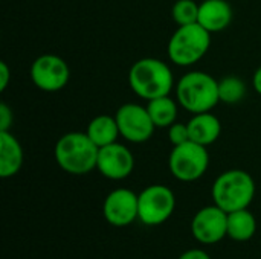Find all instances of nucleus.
<instances>
[{"label":"nucleus","instance_id":"nucleus-1","mask_svg":"<svg viewBox=\"0 0 261 259\" xmlns=\"http://www.w3.org/2000/svg\"><path fill=\"white\" fill-rule=\"evenodd\" d=\"M99 148L92 142L87 133L70 131L63 134L54 148L57 165L67 174L84 176L96 169Z\"/></svg>","mask_w":261,"mask_h":259},{"label":"nucleus","instance_id":"nucleus-2","mask_svg":"<svg viewBox=\"0 0 261 259\" xmlns=\"http://www.w3.org/2000/svg\"><path fill=\"white\" fill-rule=\"evenodd\" d=\"M128 85L136 96L147 101L167 96L174 89L173 70L162 60L141 58L130 67Z\"/></svg>","mask_w":261,"mask_h":259},{"label":"nucleus","instance_id":"nucleus-3","mask_svg":"<svg viewBox=\"0 0 261 259\" xmlns=\"http://www.w3.org/2000/svg\"><path fill=\"white\" fill-rule=\"evenodd\" d=\"M176 99L191 114L211 111L219 102V81L200 70L185 73L176 84Z\"/></svg>","mask_w":261,"mask_h":259},{"label":"nucleus","instance_id":"nucleus-4","mask_svg":"<svg viewBox=\"0 0 261 259\" xmlns=\"http://www.w3.org/2000/svg\"><path fill=\"white\" fill-rule=\"evenodd\" d=\"M211 195L214 205L228 214L246 209L255 197V182L243 169H228L214 180Z\"/></svg>","mask_w":261,"mask_h":259},{"label":"nucleus","instance_id":"nucleus-5","mask_svg":"<svg viewBox=\"0 0 261 259\" xmlns=\"http://www.w3.org/2000/svg\"><path fill=\"white\" fill-rule=\"evenodd\" d=\"M211 46V32L199 23L179 26L168 41V58L179 67H190L199 63Z\"/></svg>","mask_w":261,"mask_h":259},{"label":"nucleus","instance_id":"nucleus-6","mask_svg":"<svg viewBox=\"0 0 261 259\" xmlns=\"http://www.w3.org/2000/svg\"><path fill=\"white\" fill-rule=\"evenodd\" d=\"M210 166L208 148L188 140L173 147L168 157V168L174 179L184 183H191L205 176Z\"/></svg>","mask_w":261,"mask_h":259},{"label":"nucleus","instance_id":"nucleus-7","mask_svg":"<svg viewBox=\"0 0 261 259\" xmlns=\"http://www.w3.org/2000/svg\"><path fill=\"white\" fill-rule=\"evenodd\" d=\"M174 209V192L165 185H150L138 194V220L145 226L164 224Z\"/></svg>","mask_w":261,"mask_h":259},{"label":"nucleus","instance_id":"nucleus-8","mask_svg":"<svg viewBox=\"0 0 261 259\" xmlns=\"http://www.w3.org/2000/svg\"><path fill=\"white\" fill-rule=\"evenodd\" d=\"M29 76L38 90L54 93L63 90L67 85L70 69L61 56L44 53L34 60L29 69Z\"/></svg>","mask_w":261,"mask_h":259},{"label":"nucleus","instance_id":"nucleus-9","mask_svg":"<svg viewBox=\"0 0 261 259\" xmlns=\"http://www.w3.org/2000/svg\"><path fill=\"white\" fill-rule=\"evenodd\" d=\"M115 118L122 139L132 143L147 142L156 130V125L153 124L147 107L135 102H127L121 105Z\"/></svg>","mask_w":261,"mask_h":259},{"label":"nucleus","instance_id":"nucleus-10","mask_svg":"<svg viewBox=\"0 0 261 259\" xmlns=\"http://www.w3.org/2000/svg\"><path fill=\"white\" fill-rule=\"evenodd\" d=\"M191 234L206 246L220 243L228 237V212L217 205L202 208L191 220Z\"/></svg>","mask_w":261,"mask_h":259},{"label":"nucleus","instance_id":"nucleus-11","mask_svg":"<svg viewBox=\"0 0 261 259\" xmlns=\"http://www.w3.org/2000/svg\"><path fill=\"white\" fill-rule=\"evenodd\" d=\"M96 169L109 180H124L135 169V156L119 142L106 145L99 148Z\"/></svg>","mask_w":261,"mask_h":259},{"label":"nucleus","instance_id":"nucleus-12","mask_svg":"<svg viewBox=\"0 0 261 259\" xmlns=\"http://www.w3.org/2000/svg\"><path fill=\"white\" fill-rule=\"evenodd\" d=\"M106 221L115 227H125L138 218V194L127 188L112 191L102 205Z\"/></svg>","mask_w":261,"mask_h":259},{"label":"nucleus","instance_id":"nucleus-13","mask_svg":"<svg viewBox=\"0 0 261 259\" xmlns=\"http://www.w3.org/2000/svg\"><path fill=\"white\" fill-rule=\"evenodd\" d=\"M232 8L226 0H203L199 3L197 23L208 32L225 31L232 21Z\"/></svg>","mask_w":261,"mask_h":259},{"label":"nucleus","instance_id":"nucleus-14","mask_svg":"<svg viewBox=\"0 0 261 259\" xmlns=\"http://www.w3.org/2000/svg\"><path fill=\"white\" fill-rule=\"evenodd\" d=\"M187 124L190 131V140L200 143L206 148L213 145L222 134V122L211 111L196 113Z\"/></svg>","mask_w":261,"mask_h":259},{"label":"nucleus","instance_id":"nucleus-15","mask_svg":"<svg viewBox=\"0 0 261 259\" xmlns=\"http://www.w3.org/2000/svg\"><path fill=\"white\" fill-rule=\"evenodd\" d=\"M23 148L11 131H0V177H14L23 166Z\"/></svg>","mask_w":261,"mask_h":259},{"label":"nucleus","instance_id":"nucleus-16","mask_svg":"<svg viewBox=\"0 0 261 259\" xmlns=\"http://www.w3.org/2000/svg\"><path fill=\"white\" fill-rule=\"evenodd\" d=\"M86 133L98 148H102L106 145L118 142V137L121 136L116 118L110 116V114L95 116L89 122Z\"/></svg>","mask_w":261,"mask_h":259},{"label":"nucleus","instance_id":"nucleus-17","mask_svg":"<svg viewBox=\"0 0 261 259\" xmlns=\"http://www.w3.org/2000/svg\"><path fill=\"white\" fill-rule=\"evenodd\" d=\"M257 232V218L246 208L228 214V237L237 243L252 240Z\"/></svg>","mask_w":261,"mask_h":259},{"label":"nucleus","instance_id":"nucleus-18","mask_svg":"<svg viewBox=\"0 0 261 259\" xmlns=\"http://www.w3.org/2000/svg\"><path fill=\"white\" fill-rule=\"evenodd\" d=\"M177 104L170 95L150 99L147 102V110L156 128H168L177 119Z\"/></svg>","mask_w":261,"mask_h":259},{"label":"nucleus","instance_id":"nucleus-19","mask_svg":"<svg viewBox=\"0 0 261 259\" xmlns=\"http://www.w3.org/2000/svg\"><path fill=\"white\" fill-rule=\"evenodd\" d=\"M246 95V84L239 76H225L219 81V98L223 104H237Z\"/></svg>","mask_w":261,"mask_h":259},{"label":"nucleus","instance_id":"nucleus-20","mask_svg":"<svg viewBox=\"0 0 261 259\" xmlns=\"http://www.w3.org/2000/svg\"><path fill=\"white\" fill-rule=\"evenodd\" d=\"M171 17L177 26L197 23L199 3H196L194 0H177L171 8Z\"/></svg>","mask_w":261,"mask_h":259},{"label":"nucleus","instance_id":"nucleus-21","mask_svg":"<svg viewBox=\"0 0 261 259\" xmlns=\"http://www.w3.org/2000/svg\"><path fill=\"white\" fill-rule=\"evenodd\" d=\"M168 140L171 142V145H173V147L188 142V140H190L188 124L174 122L171 127H168Z\"/></svg>","mask_w":261,"mask_h":259},{"label":"nucleus","instance_id":"nucleus-22","mask_svg":"<svg viewBox=\"0 0 261 259\" xmlns=\"http://www.w3.org/2000/svg\"><path fill=\"white\" fill-rule=\"evenodd\" d=\"M12 110L3 102L0 104V131H9L11 125H12Z\"/></svg>","mask_w":261,"mask_h":259},{"label":"nucleus","instance_id":"nucleus-23","mask_svg":"<svg viewBox=\"0 0 261 259\" xmlns=\"http://www.w3.org/2000/svg\"><path fill=\"white\" fill-rule=\"evenodd\" d=\"M177 259H211V256L202 249H190L184 252Z\"/></svg>","mask_w":261,"mask_h":259},{"label":"nucleus","instance_id":"nucleus-24","mask_svg":"<svg viewBox=\"0 0 261 259\" xmlns=\"http://www.w3.org/2000/svg\"><path fill=\"white\" fill-rule=\"evenodd\" d=\"M9 84V67L5 61L0 63V90H6Z\"/></svg>","mask_w":261,"mask_h":259},{"label":"nucleus","instance_id":"nucleus-25","mask_svg":"<svg viewBox=\"0 0 261 259\" xmlns=\"http://www.w3.org/2000/svg\"><path fill=\"white\" fill-rule=\"evenodd\" d=\"M252 87L258 95H261V66L252 75Z\"/></svg>","mask_w":261,"mask_h":259}]
</instances>
